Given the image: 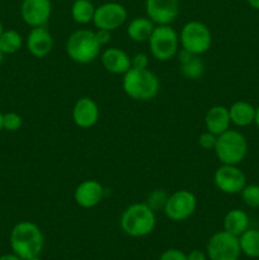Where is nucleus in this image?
Returning <instances> with one entry per match:
<instances>
[{"instance_id": "nucleus-28", "label": "nucleus", "mask_w": 259, "mask_h": 260, "mask_svg": "<svg viewBox=\"0 0 259 260\" xmlns=\"http://www.w3.org/2000/svg\"><path fill=\"white\" fill-rule=\"evenodd\" d=\"M168 197H169V196H168L164 190L155 189L149 194L146 203L154 211H157L159 208H163V210H164V206H165V203H167Z\"/></svg>"}, {"instance_id": "nucleus-11", "label": "nucleus", "mask_w": 259, "mask_h": 260, "mask_svg": "<svg viewBox=\"0 0 259 260\" xmlns=\"http://www.w3.org/2000/svg\"><path fill=\"white\" fill-rule=\"evenodd\" d=\"M127 20V10L119 3H104L95 8L93 24L96 29L113 30L118 29Z\"/></svg>"}, {"instance_id": "nucleus-27", "label": "nucleus", "mask_w": 259, "mask_h": 260, "mask_svg": "<svg viewBox=\"0 0 259 260\" xmlns=\"http://www.w3.org/2000/svg\"><path fill=\"white\" fill-rule=\"evenodd\" d=\"M23 126V118L15 112H8L3 116V129L8 132H17Z\"/></svg>"}, {"instance_id": "nucleus-17", "label": "nucleus", "mask_w": 259, "mask_h": 260, "mask_svg": "<svg viewBox=\"0 0 259 260\" xmlns=\"http://www.w3.org/2000/svg\"><path fill=\"white\" fill-rule=\"evenodd\" d=\"M101 62L108 73L114 75H124L131 69V57L118 47H107L101 52Z\"/></svg>"}, {"instance_id": "nucleus-40", "label": "nucleus", "mask_w": 259, "mask_h": 260, "mask_svg": "<svg viewBox=\"0 0 259 260\" xmlns=\"http://www.w3.org/2000/svg\"><path fill=\"white\" fill-rule=\"evenodd\" d=\"M27 260H42V259H40V256H36V258H30V259H27Z\"/></svg>"}, {"instance_id": "nucleus-3", "label": "nucleus", "mask_w": 259, "mask_h": 260, "mask_svg": "<svg viewBox=\"0 0 259 260\" xmlns=\"http://www.w3.org/2000/svg\"><path fill=\"white\" fill-rule=\"evenodd\" d=\"M122 88L134 101L147 102L154 99L160 90V80L149 69L131 68L122 79Z\"/></svg>"}, {"instance_id": "nucleus-37", "label": "nucleus", "mask_w": 259, "mask_h": 260, "mask_svg": "<svg viewBox=\"0 0 259 260\" xmlns=\"http://www.w3.org/2000/svg\"><path fill=\"white\" fill-rule=\"evenodd\" d=\"M3 116H4V113L0 111V132L3 131Z\"/></svg>"}, {"instance_id": "nucleus-6", "label": "nucleus", "mask_w": 259, "mask_h": 260, "mask_svg": "<svg viewBox=\"0 0 259 260\" xmlns=\"http://www.w3.org/2000/svg\"><path fill=\"white\" fill-rule=\"evenodd\" d=\"M147 43L152 57L159 61H169L179 51V35L170 24L155 25Z\"/></svg>"}, {"instance_id": "nucleus-33", "label": "nucleus", "mask_w": 259, "mask_h": 260, "mask_svg": "<svg viewBox=\"0 0 259 260\" xmlns=\"http://www.w3.org/2000/svg\"><path fill=\"white\" fill-rule=\"evenodd\" d=\"M207 254L203 253V251L195 249L190 253L187 254V260H207Z\"/></svg>"}, {"instance_id": "nucleus-34", "label": "nucleus", "mask_w": 259, "mask_h": 260, "mask_svg": "<svg viewBox=\"0 0 259 260\" xmlns=\"http://www.w3.org/2000/svg\"><path fill=\"white\" fill-rule=\"evenodd\" d=\"M0 260H22L18 255H15L14 253L10 254H4V255H0Z\"/></svg>"}, {"instance_id": "nucleus-20", "label": "nucleus", "mask_w": 259, "mask_h": 260, "mask_svg": "<svg viewBox=\"0 0 259 260\" xmlns=\"http://www.w3.org/2000/svg\"><path fill=\"white\" fill-rule=\"evenodd\" d=\"M249 225H250V221H249L248 213L240 208L230 210L223 217V230L238 238L248 230Z\"/></svg>"}, {"instance_id": "nucleus-15", "label": "nucleus", "mask_w": 259, "mask_h": 260, "mask_svg": "<svg viewBox=\"0 0 259 260\" xmlns=\"http://www.w3.org/2000/svg\"><path fill=\"white\" fill-rule=\"evenodd\" d=\"M104 193L106 189L98 180L88 179L75 188L74 201L81 208H93L103 201Z\"/></svg>"}, {"instance_id": "nucleus-24", "label": "nucleus", "mask_w": 259, "mask_h": 260, "mask_svg": "<svg viewBox=\"0 0 259 260\" xmlns=\"http://www.w3.org/2000/svg\"><path fill=\"white\" fill-rule=\"evenodd\" d=\"M22 35L15 29H4V32L0 35V51L4 55H13L17 53L23 47Z\"/></svg>"}, {"instance_id": "nucleus-2", "label": "nucleus", "mask_w": 259, "mask_h": 260, "mask_svg": "<svg viewBox=\"0 0 259 260\" xmlns=\"http://www.w3.org/2000/svg\"><path fill=\"white\" fill-rule=\"evenodd\" d=\"M119 226L122 231L131 238L150 235L156 226L155 211L146 202L132 203L122 212Z\"/></svg>"}, {"instance_id": "nucleus-39", "label": "nucleus", "mask_w": 259, "mask_h": 260, "mask_svg": "<svg viewBox=\"0 0 259 260\" xmlns=\"http://www.w3.org/2000/svg\"><path fill=\"white\" fill-rule=\"evenodd\" d=\"M3 32H4V27H3V23L0 22V35H2Z\"/></svg>"}, {"instance_id": "nucleus-18", "label": "nucleus", "mask_w": 259, "mask_h": 260, "mask_svg": "<svg viewBox=\"0 0 259 260\" xmlns=\"http://www.w3.org/2000/svg\"><path fill=\"white\" fill-rule=\"evenodd\" d=\"M205 126L206 131L216 136L230 129L231 119L228 107L221 106V104L211 107L205 116Z\"/></svg>"}, {"instance_id": "nucleus-4", "label": "nucleus", "mask_w": 259, "mask_h": 260, "mask_svg": "<svg viewBox=\"0 0 259 260\" xmlns=\"http://www.w3.org/2000/svg\"><path fill=\"white\" fill-rule=\"evenodd\" d=\"M65 50L74 62L86 65L101 55L102 46L99 45L94 30L81 28L69 36Z\"/></svg>"}, {"instance_id": "nucleus-12", "label": "nucleus", "mask_w": 259, "mask_h": 260, "mask_svg": "<svg viewBox=\"0 0 259 260\" xmlns=\"http://www.w3.org/2000/svg\"><path fill=\"white\" fill-rule=\"evenodd\" d=\"M146 17L155 25L172 24L179 14L178 0H146Z\"/></svg>"}, {"instance_id": "nucleus-22", "label": "nucleus", "mask_w": 259, "mask_h": 260, "mask_svg": "<svg viewBox=\"0 0 259 260\" xmlns=\"http://www.w3.org/2000/svg\"><path fill=\"white\" fill-rule=\"evenodd\" d=\"M95 8L90 0H74L71 7V17L78 24L85 25L93 22Z\"/></svg>"}, {"instance_id": "nucleus-9", "label": "nucleus", "mask_w": 259, "mask_h": 260, "mask_svg": "<svg viewBox=\"0 0 259 260\" xmlns=\"http://www.w3.org/2000/svg\"><path fill=\"white\" fill-rule=\"evenodd\" d=\"M206 254L210 260H239L241 254L239 238L225 230L217 231L208 240Z\"/></svg>"}, {"instance_id": "nucleus-36", "label": "nucleus", "mask_w": 259, "mask_h": 260, "mask_svg": "<svg viewBox=\"0 0 259 260\" xmlns=\"http://www.w3.org/2000/svg\"><path fill=\"white\" fill-rule=\"evenodd\" d=\"M254 124H255L259 129V106L255 108V119H254Z\"/></svg>"}, {"instance_id": "nucleus-8", "label": "nucleus", "mask_w": 259, "mask_h": 260, "mask_svg": "<svg viewBox=\"0 0 259 260\" xmlns=\"http://www.w3.org/2000/svg\"><path fill=\"white\" fill-rule=\"evenodd\" d=\"M197 197L188 189H180L168 197L164 206V213L170 221L180 222L195 215L197 210Z\"/></svg>"}, {"instance_id": "nucleus-38", "label": "nucleus", "mask_w": 259, "mask_h": 260, "mask_svg": "<svg viewBox=\"0 0 259 260\" xmlns=\"http://www.w3.org/2000/svg\"><path fill=\"white\" fill-rule=\"evenodd\" d=\"M4 53L2 52V51H0V66L3 65V62H4Z\"/></svg>"}, {"instance_id": "nucleus-16", "label": "nucleus", "mask_w": 259, "mask_h": 260, "mask_svg": "<svg viewBox=\"0 0 259 260\" xmlns=\"http://www.w3.org/2000/svg\"><path fill=\"white\" fill-rule=\"evenodd\" d=\"M25 47L30 55L37 58L46 57L52 51L53 38L46 25L30 29L25 38Z\"/></svg>"}, {"instance_id": "nucleus-23", "label": "nucleus", "mask_w": 259, "mask_h": 260, "mask_svg": "<svg viewBox=\"0 0 259 260\" xmlns=\"http://www.w3.org/2000/svg\"><path fill=\"white\" fill-rule=\"evenodd\" d=\"M241 253L249 258H259V230L249 228L239 236Z\"/></svg>"}, {"instance_id": "nucleus-35", "label": "nucleus", "mask_w": 259, "mask_h": 260, "mask_svg": "<svg viewBox=\"0 0 259 260\" xmlns=\"http://www.w3.org/2000/svg\"><path fill=\"white\" fill-rule=\"evenodd\" d=\"M246 2H248V4L250 5L251 8L259 10V0H246Z\"/></svg>"}, {"instance_id": "nucleus-30", "label": "nucleus", "mask_w": 259, "mask_h": 260, "mask_svg": "<svg viewBox=\"0 0 259 260\" xmlns=\"http://www.w3.org/2000/svg\"><path fill=\"white\" fill-rule=\"evenodd\" d=\"M131 68L134 69H149V56L146 53H136L131 57Z\"/></svg>"}, {"instance_id": "nucleus-14", "label": "nucleus", "mask_w": 259, "mask_h": 260, "mask_svg": "<svg viewBox=\"0 0 259 260\" xmlns=\"http://www.w3.org/2000/svg\"><path fill=\"white\" fill-rule=\"evenodd\" d=\"M71 116H73L74 123L78 127L91 128L98 123L101 112H99V107L95 101L89 96H83L75 102Z\"/></svg>"}, {"instance_id": "nucleus-25", "label": "nucleus", "mask_w": 259, "mask_h": 260, "mask_svg": "<svg viewBox=\"0 0 259 260\" xmlns=\"http://www.w3.org/2000/svg\"><path fill=\"white\" fill-rule=\"evenodd\" d=\"M180 71L184 78L189 79V80H197L205 73V62L200 56L195 55L185 62L180 63Z\"/></svg>"}, {"instance_id": "nucleus-5", "label": "nucleus", "mask_w": 259, "mask_h": 260, "mask_svg": "<svg viewBox=\"0 0 259 260\" xmlns=\"http://www.w3.org/2000/svg\"><path fill=\"white\" fill-rule=\"evenodd\" d=\"M213 151L221 164L239 165L248 155V141L241 132L230 128L218 135Z\"/></svg>"}, {"instance_id": "nucleus-19", "label": "nucleus", "mask_w": 259, "mask_h": 260, "mask_svg": "<svg viewBox=\"0 0 259 260\" xmlns=\"http://www.w3.org/2000/svg\"><path fill=\"white\" fill-rule=\"evenodd\" d=\"M231 124L236 127H248L255 119V107L245 101H238L229 107Z\"/></svg>"}, {"instance_id": "nucleus-26", "label": "nucleus", "mask_w": 259, "mask_h": 260, "mask_svg": "<svg viewBox=\"0 0 259 260\" xmlns=\"http://www.w3.org/2000/svg\"><path fill=\"white\" fill-rule=\"evenodd\" d=\"M244 205L249 208H259V185L246 184L240 192Z\"/></svg>"}, {"instance_id": "nucleus-21", "label": "nucleus", "mask_w": 259, "mask_h": 260, "mask_svg": "<svg viewBox=\"0 0 259 260\" xmlns=\"http://www.w3.org/2000/svg\"><path fill=\"white\" fill-rule=\"evenodd\" d=\"M155 24L147 17L134 18L127 25V36L134 42H147Z\"/></svg>"}, {"instance_id": "nucleus-10", "label": "nucleus", "mask_w": 259, "mask_h": 260, "mask_svg": "<svg viewBox=\"0 0 259 260\" xmlns=\"http://www.w3.org/2000/svg\"><path fill=\"white\" fill-rule=\"evenodd\" d=\"M213 183L221 193L225 194H240L246 185V175L238 165L221 164L215 170Z\"/></svg>"}, {"instance_id": "nucleus-1", "label": "nucleus", "mask_w": 259, "mask_h": 260, "mask_svg": "<svg viewBox=\"0 0 259 260\" xmlns=\"http://www.w3.org/2000/svg\"><path fill=\"white\" fill-rule=\"evenodd\" d=\"M10 248L22 260L40 256L45 245L42 230L32 221H20L15 223L10 233Z\"/></svg>"}, {"instance_id": "nucleus-32", "label": "nucleus", "mask_w": 259, "mask_h": 260, "mask_svg": "<svg viewBox=\"0 0 259 260\" xmlns=\"http://www.w3.org/2000/svg\"><path fill=\"white\" fill-rule=\"evenodd\" d=\"M95 32V37L98 40L99 45L103 47V46H107L112 40V32L111 30H106V29H96L94 30Z\"/></svg>"}, {"instance_id": "nucleus-31", "label": "nucleus", "mask_w": 259, "mask_h": 260, "mask_svg": "<svg viewBox=\"0 0 259 260\" xmlns=\"http://www.w3.org/2000/svg\"><path fill=\"white\" fill-rule=\"evenodd\" d=\"M159 260H187V254L179 249H168L160 255Z\"/></svg>"}, {"instance_id": "nucleus-13", "label": "nucleus", "mask_w": 259, "mask_h": 260, "mask_svg": "<svg viewBox=\"0 0 259 260\" xmlns=\"http://www.w3.org/2000/svg\"><path fill=\"white\" fill-rule=\"evenodd\" d=\"M52 13L50 0H23L20 5V15L23 22L29 27H42L48 22Z\"/></svg>"}, {"instance_id": "nucleus-29", "label": "nucleus", "mask_w": 259, "mask_h": 260, "mask_svg": "<svg viewBox=\"0 0 259 260\" xmlns=\"http://www.w3.org/2000/svg\"><path fill=\"white\" fill-rule=\"evenodd\" d=\"M216 142H217V136L208 131H205L198 137V145L203 150H215Z\"/></svg>"}, {"instance_id": "nucleus-7", "label": "nucleus", "mask_w": 259, "mask_h": 260, "mask_svg": "<svg viewBox=\"0 0 259 260\" xmlns=\"http://www.w3.org/2000/svg\"><path fill=\"white\" fill-rule=\"evenodd\" d=\"M179 42L182 48L189 51L193 55L201 56L207 52L212 46V33L205 23L190 20L183 25Z\"/></svg>"}]
</instances>
